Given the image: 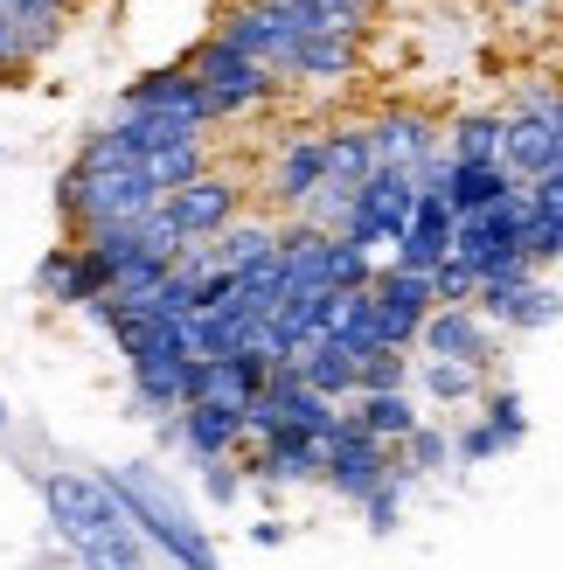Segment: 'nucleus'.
Returning <instances> with one entry per match:
<instances>
[{
    "label": "nucleus",
    "mask_w": 563,
    "mask_h": 570,
    "mask_svg": "<svg viewBox=\"0 0 563 570\" xmlns=\"http://www.w3.org/2000/svg\"><path fill=\"white\" fill-rule=\"evenodd\" d=\"M160 209H167V223H175L188 244L195 237H216L223 223L244 209V181L230 175V167H203V175H188L181 188H167Z\"/></svg>",
    "instance_id": "nucleus-8"
},
{
    "label": "nucleus",
    "mask_w": 563,
    "mask_h": 570,
    "mask_svg": "<svg viewBox=\"0 0 563 570\" xmlns=\"http://www.w3.org/2000/svg\"><path fill=\"white\" fill-rule=\"evenodd\" d=\"M432 299L438 306H473V299H481V272H473L460 250H453V258H438L432 265Z\"/></svg>",
    "instance_id": "nucleus-33"
},
{
    "label": "nucleus",
    "mask_w": 563,
    "mask_h": 570,
    "mask_svg": "<svg viewBox=\"0 0 563 570\" xmlns=\"http://www.w3.org/2000/svg\"><path fill=\"white\" fill-rule=\"evenodd\" d=\"M501 111H460L453 126H445V154L460 160H501Z\"/></svg>",
    "instance_id": "nucleus-29"
},
{
    "label": "nucleus",
    "mask_w": 563,
    "mask_h": 570,
    "mask_svg": "<svg viewBox=\"0 0 563 570\" xmlns=\"http://www.w3.org/2000/svg\"><path fill=\"white\" fill-rule=\"evenodd\" d=\"M42 508H49V529L63 535V550L77 563H105V570H132L147 563L154 543L139 535V522L126 515L119 488L105 473H83V466H49L42 473Z\"/></svg>",
    "instance_id": "nucleus-1"
},
{
    "label": "nucleus",
    "mask_w": 563,
    "mask_h": 570,
    "mask_svg": "<svg viewBox=\"0 0 563 570\" xmlns=\"http://www.w3.org/2000/svg\"><path fill=\"white\" fill-rule=\"evenodd\" d=\"M389 460H397V452H389L376 432H362V424L348 417V404H342V424L327 432V466H320L327 488L342 494V501H355V508H362V501H369L383 480H389Z\"/></svg>",
    "instance_id": "nucleus-7"
},
{
    "label": "nucleus",
    "mask_w": 563,
    "mask_h": 570,
    "mask_svg": "<svg viewBox=\"0 0 563 570\" xmlns=\"http://www.w3.org/2000/svg\"><path fill=\"white\" fill-rule=\"evenodd\" d=\"M0 432H8V396H0Z\"/></svg>",
    "instance_id": "nucleus-42"
},
{
    "label": "nucleus",
    "mask_w": 563,
    "mask_h": 570,
    "mask_svg": "<svg viewBox=\"0 0 563 570\" xmlns=\"http://www.w3.org/2000/svg\"><path fill=\"white\" fill-rule=\"evenodd\" d=\"M508 14H536V8H550V0H501Z\"/></svg>",
    "instance_id": "nucleus-41"
},
{
    "label": "nucleus",
    "mask_w": 563,
    "mask_h": 570,
    "mask_svg": "<svg viewBox=\"0 0 563 570\" xmlns=\"http://www.w3.org/2000/svg\"><path fill=\"white\" fill-rule=\"evenodd\" d=\"M293 368H299V376L314 383V390H327V396H342V404H348V396L362 390V355L348 348L342 334H314V341H306V348L293 355Z\"/></svg>",
    "instance_id": "nucleus-21"
},
{
    "label": "nucleus",
    "mask_w": 563,
    "mask_h": 570,
    "mask_svg": "<svg viewBox=\"0 0 563 570\" xmlns=\"http://www.w3.org/2000/svg\"><path fill=\"white\" fill-rule=\"evenodd\" d=\"M167 432H175L195 460H230V452H244V411H230V404H181L175 417H167Z\"/></svg>",
    "instance_id": "nucleus-18"
},
{
    "label": "nucleus",
    "mask_w": 563,
    "mask_h": 570,
    "mask_svg": "<svg viewBox=\"0 0 563 570\" xmlns=\"http://www.w3.org/2000/svg\"><path fill=\"white\" fill-rule=\"evenodd\" d=\"M327 14L342 21V28H355V36H362V28H369V14H376V0H327Z\"/></svg>",
    "instance_id": "nucleus-39"
},
{
    "label": "nucleus",
    "mask_w": 563,
    "mask_h": 570,
    "mask_svg": "<svg viewBox=\"0 0 563 570\" xmlns=\"http://www.w3.org/2000/svg\"><path fill=\"white\" fill-rule=\"evenodd\" d=\"M376 167V119H355V126H334L327 132V175L362 181Z\"/></svg>",
    "instance_id": "nucleus-27"
},
{
    "label": "nucleus",
    "mask_w": 563,
    "mask_h": 570,
    "mask_svg": "<svg viewBox=\"0 0 563 570\" xmlns=\"http://www.w3.org/2000/svg\"><path fill=\"white\" fill-rule=\"evenodd\" d=\"M529 195V188H522ZM522 250H529V265H556L563 258V223L556 216H543V209H529V223H522Z\"/></svg>",
    "instance_id": "nucleus-34"
},
{
    "label": "nucleus",
    "mask_w": 563,
    "mask_h": 570,
    "mask_svg": "<svg viewBox=\"0 0 563 570\" xmlns=\"http://www.w3.org/2000/svg\"><path fill=\"white\" fill-rule=\"evenodd\" d=\"M411 383V348H369L362 355V390H404Z\"/></svg>",
    "instance_id": "nucleus-35"
},
{
    "label": "nucleus",
    "mask_w": 563,
    "mask_h": 570,
    "mask_svg": "<svg viewBox=\"0 0 563 570\" xmlns=\"http://www.w3.org/2000/svg\"><path fill=\"white\" fill-rule=\"evenodd\" d=\"M453 203H445L438 188H417V209H411V223L397 230V265H417V272H432L438 258H453Z\"/></svg>",
    "instance_id": "nucleus-16"
},
{
    "label": "nucleus",
    "mask_w": 563,
    "mask_h": 570,
    "mask_svg": "<svg viewBox=\"0 0 563 570\" xmlns=\"http://www.w3.org/2000/svg\"><path fill=\"white\" fill-rule=\"evenodd\" d=\"M417 209V175H404V167H369V175L355 181V203H348V223H342V237L362 244V250H376V244H397V230L411 223Z\"/></svg>",
    "instance_id": "nucleus-6"
},
{
    "label": "nucleus",
    "mask_w": 563,
    "mask_h": 570,
    "mask_svg": "<svg viewBox=\"0 0 563 570\" xmlns=\"http://www.w3.org/2000/svg\"><path fill=\"white\" fill-rule=\"evenodd\" d=\"M522 105H529V111H543V119H550V132L563 139V91H529Z\"/></svg>",
    "instance_id": "nucleus-40"
},
{
    "label": "nucleus",
    "mask_w": 563,
    "mask_h": 570,
    "mask_svg": "<svg viewBox=\"0 0 563 570\" xmlns=\"http://www.w3.org/2000/svg\"><path fill=\"white\" fill-rule=\"evenodd\" d=\"M522 223H529V195L508 188L501 203L487 209H460L453 216V250L473 265V272H508V265H529V250H522Z\"/></svg>",
    "instance_id": "nucleus-5"
},
{
    "label": "nucleus",
    "mask_w": 563,
    "mask_h": 570,
    "mask_svg": "<svg viewBox=\"0 0 563 570\" xmlns=\"http://www.w3.org/2000/svg\"><path fill=\"white\" fill-rule=\"evenodd\" d=\"M404 494H411V488H404V480H397V473H389V480H383V488H376L369 501H362V522H369L376 535H389V529H397V522H404Z\"/></svg>",
    "instance_id": "nucleus-37"
},
{
    "label": "nucleus",
    "mask_w": 563,
    "mask_h": 570,
    "mask_svg": "<svg viewBox=\"0 0 563 570\" xmlns=\"http://www.w3.org/2000/svg\"><path fill=\"white\" fill-rule=\"evenodd\" d=\"M203 167H209V132L175 139V147H154V154H147V175L160 181V195H167V188H181L188 175H203Z\"/></svg>",
    "instance_id": "nucleus-30"
},
{
    "label": "nucleus",
    "mask_w": 563,
    "mask_h": 570,
    "mask_svg": "<svg viewBox=\"0 0 563 570\" xmlns=\"http://www.w3.org/2000/svg\"><path fill=\"white\" fill-rule=\"evenodd\" d=\"M105 480L119 488L126 501V515L139 522V535L167 557V563H188V570H209L216 563V543H209V529L195 522V508L167 488V480L147 466V460H126V466H105Z\"/></svg>",
    "instance_id": "nucleus-2"
},
{
    "label": "nucleus",
    "mask_w": 563,
    "mask_h": 570,
    "mask_svg": "<svg viewBox=\"0 0 563 570\" xmlns=\"http://www.w3.org/2000/svg\"><path fill=\"white\" fill-rule=\"evenodd\" d=\"M278 223H286V216H230V223H223V230L209 237V250H216V265H258V258H271V250H278Z\"/></svg>",
    "instance_id": "nucleus-25"
},
{
    "label": "nucleus",
    "mask_w": 563,
    "mask_h": 570,
    "mask_svg": "<svg viewBox=\"0 0 563 570\" xmlns=\"http://www.w3.org/2000/svg\"><path fill=\"white\" fill-rule=\"evenodd\" d=\"M563 160V139L550 132V119L543 111H508V126H501V167H508L515 181H536V175H550V167Z\"/></svg>",
    "instance_id": "nucleus-17"
},
{
    "label": "nucleus",
    "mask_w": 563,
    "mask_h": 570,
    "mask_svg": "<svg viewBox=\"0 0 563 570\" xmlns=\"http://www.w3.org/2000/svg\"><path fill=\"white\" fill-rule=\"evenodd\" d=\"M265 376H271V362H265L258 348L195 355V362H188V396H181V404H230V411H244L250 396L265 390Z\"/></svg>",
    "instance_id": "nucleus-9"
},
{
    "label": "nucleus",
    "mask_w": 563,
    "mask_h": 570,
    "mask_svg": "<svg viewBox=\"0 0 563 570\" xmlns=\"http://www.w3.org/2000/svg\"><path fill=\"white\" fill-rule=\"evenodd\" d=\"M369 293L383 306V334H389V348H417V327H425V313L438 306L432 299V272H417V265H376L369 278Z\"/></svg>",
    "instance_id": "nucleus-10"
},
{
    "label": "nucleus",
    "mask_w": 563,
    "mask_h": 570,
    "mask_svg": "<svg viewBox=\"0 0 563 570\" xmlns=\"http://www.w3.org/2000/svg\"><path fill=\"white\" fill-rule=\"evenodd\" d=\"M348 417L362 424V432H376L383 445H397L425 411H417V390L404 383V390H355V396H348Z\"/></svg>",
    "instance_id": "nucleus-23"
},
{
    "label": "nucleus",
    "mask_w": 563,
    "mask_h": 570,
    "mask_svg": "<svg viewBox=\"0 0 563 570\" xmlns=\"http://www.w3.org/2000/svg\"><path fill=\"white\" fill-rule=\"evenodd\" d=\"M203 488H209V501H237L244 480L230 473V460H203Z\"/></svg>",
    "instance_id": "nucleus-38"
},
{
    "label": "nucleus",
    "mask_w": 563,
    "mask_h": 570,
    "mask_svg": "<svg viewBox=\"0 0 563 570\" xmlns=\"http://www.w3.org/2000/svg\"><path fill=\"white\" fill-rule=\"evenodd\" d=\"M160 203V181L147 175V160H119V167H63L56 181V209H63L70 237L91 230V223H126V216H147Z\"/></svg>",
    "instance_id": "nucleus-3"
},
{
    "label": "nucleus",
    "mask_w": 563,
    "mask_h": 570,
    "mask_svg": "<svg viewBox=\"0 0 563 570\" xmlns=\"http://www.w3.org/2000/svg\"><path fill=\"white\" fill-rule=\"evenodd\" d=\"M188 70L203 77V91H209V105H216V126H223V119H244V111H258V105H271L278 83H286L271 63H258L250 49L223 42L216 28L188 49Z\"/></svg>",
    "instance_id": "nucleus-4"
},
{
    "label": "nucleus",
    "mask_w": 563,
    "mask_h": 570,
    "mask_svg": "<svg viewBox=\"0 0 563 570\" xmlns=\"http://www.w3.org/2000/svg\"><path fill=\"white\" fill-rule=\"evenodd\" d=\"M501 452H515V445H508V432H501L494 417H473V424L453 432V466H487V460H501Z\"/></svg>",
    "instance_id": "nucleus-31"
},
{
    "label": "nucleus",
    "mask_w": 563,
    "mask_h": 570,
    "mask_svg": "<svg viewBox=\"0 0 563 570\" xmlns=\"http://www.w3.org/2000/svg\"><path fill=\"white\" fill-rule=\"evenodd\" d=\"M355 63H362V36H348V28H314V36H293L278 77H293V83H342V77H355Z\"/></svg>",
    "instance_id": "nucleus-15"
},
{
    "label": "nucleus",
    "mask_w": 563,
    "mask_h": 570,
    "mask_svg": "<svg viewBox=\"0 0 563 570\" xmlns=\"http://www.w3.org/2000/svg\"><path fill=\"white\" fill-rule=\"evenodd\" d=\"M70 8H77V0H70Z\"/></svg>",
    "instance_id": "nucleus-43"
},
{
    "label": "nucleus",
    "mask_w": 563,
    "mask_h": 570,
    "mask_svg": "<svg viewBox=\"0 0 563 570\" xmlns=\"http://www.w3.org/2000/svg\"><path fill=\"white\" fill-rule=\"evenodd\" d=\"M320 181H327V132H293L265 167V195H271L278 216H293Z\"/></svg>",
    "instance_id": "nucleus-12"
},
{
    "label": "nucleus",
    "mask_w": 563,
    "mask_h": 570,
    "mask_svg": "<svg viewBox=\"0 0 563 570\" xmlns=\"http://www.w3.org/2000/svg\"><path fill=\"white\" fill-rule=\"evenodd\" d=\"M508 188H522V181H515L501 160H460V154H453V167H445V188H438V195H445L453 209H487V203H501Z\"/></svg>",
    "instance_id": "nucleus-24"
},
{
    "label": "nucleus",
    "mask_w": 563,
    "mask_h": 570,
    "mask_svg": "<svg viewBox=\"0 0 563 570\" xmlns=\"http://www.w3.org/2000/svg\"><path fill=\"white\" fill-rule=\"evenodd\" d=\"M216 36L223 42H237V49H250L258 63H286V49H293V28L278 21L265 0H237V8H223V21H216Z\"/></svg>",
    "instance_id": "nucleus-20"
},
{
    "label": "nucleus",
    "mask_w": 563,
    "mask_h": 570,
    "mask_svg": "<svg viewBox=\"0 0 563 570\" xmlns=\"http://www.w3.org/2000/svg\"><path fill=\"white\" fill-rule=\"evenodd\" d=\"M432 154H445V126L438 119H425V111H383V119H376V160L383 167L417 175Z\"/></svg>",
    "instance_id": "nucleus-19"
},
{
    "label": "nucleus",
    "mask_w": 563,
    "mask_h": 570,
    "mask_svg": "<svg viewBox=\"0 0 563 570\" xmlns=\"http://www.w3.org/2000/svg\"><path fill=\"white\" fill-rule=\"evenodd\" d=\"M348 203H355V181H342V175H327L314 195H306V203L293 209V216H306L314 223V230H342L348 223Z\"/></svg>",
    "instance_id": "nucleus-32"
},
{
    "label": "nucleus",
    "mask_w": 563,
    "mask_h": 570,
    "mask_svg": "<svg viewBox=\"0 0 563 570\" xmlns=\"http://www.w3.org/2000/svg\"><path fill=\"white\" fill-rule=\"evenodd\" d=\"M417 355H460L494 368V321L481 306H432L425 327H417Z\"/></svg>",
    "instance_id": "nucleus-14"
},
{
    "label": "nucleus",
    "mask_w": 563,
    "mask_h": 570,
    "mask_svg": "<svg viewBox=\"0 0 563 570\" xmlns=\"http://www.w3.org/2000/svg\"><path fill=\"white\" fill-rule=\"evenodd\" d=\"M411 390L438 396V404H481L487 368L481 362H460V355H411Z\"/></svg>",
    "instance_id": "nucleus-22"
},
{
    "label": "nucleus",
    "mask_w": 563,
    "mask_h": 570,
    "mask_svg": "<svg viewBox=\"0 0 563 570\" xmlns=\"http://www.w3.org/2000/svg\"><path fill=\"white\" fill-rule=\"evenodd\" d=\"M250 480H320L327 466V439L306 432V424H286L278 417L265 439H250Z\"/></svg>",
    "instance_id": "nucleus-11"
},
{
    "label": "nucleus",
    "mask_w": 563,
    "mask_h": 570,
    "mask_svg": "<svg viewBox=\"0 0 563 570\" xmlns=\"http://www.w3.org/2000/svg\"><path fill=\"white\" fill-rule=\"evenodd\" d=\"M8 14L21 28L28 56H49L56 42H63V21H70V0H8Z\"/></svg>",
    "instance_id": "nucleus-28"
},
{
    "label": "nucleus",
    "mask_w": 563,
    "mask_h": 570,
    "mask_svg": "<svg viewBox=\"0 0 563 570\" xmlns=\"http://www.w3.org/2000/svg\"><path fill=\"white\" fill-rule=\"evenodd\" d=\"M389 452H397V460H389V473H397L404 488H417L425 473H445V466H453V432H438V424L417 417V424H411V432L389 445Z\"/></svg>",
    "instance_id": "nucleus-26"
},
{
    "label": "nucleus",
    "mask_w": 563,
    "mask_h": 570,
    "mask_svg": "<svg viewBox=\"0 0 563 570\" xmlns=\"http://www.w3.org/2000/svg\"><path fill=\"white\" fill-rule=\"evenodd\" d=\"M481 417H494L501 432H508V445H522L529 439V411H522V390H481Z\"/></svg>",
    "instance_id": "nucleus-36"
},
{
    "label": "nucleus",
    "mask_w": 563,
    "mask_h": 570,
    "mask_svg": "<svg viewBox=\"0 0 563 570\" xmlns=\"http://www.w3.org/2000/svg\"><path fill=\"white\" fill-rule=\"evenodd\" d=\"M36 293H42L49 306H77V313H83L91 299H105V293H111V272H105V265H98L77 237H70V244H56L49 258L36 265Z\"/></svg>",
    "instance_id": "nucleus-13"
}]
</instances>
